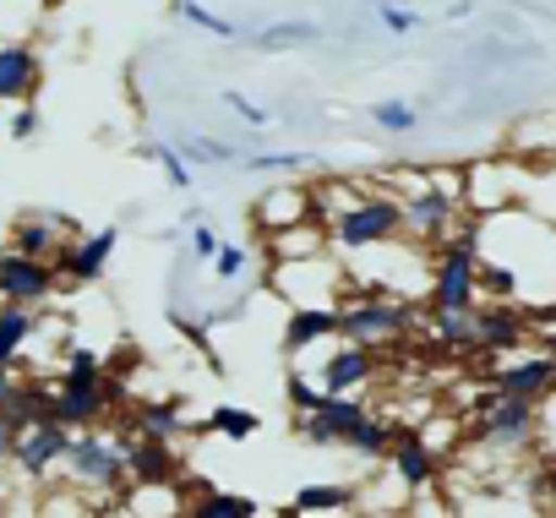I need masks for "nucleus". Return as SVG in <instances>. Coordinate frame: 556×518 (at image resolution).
Segmentation results:
<instances>
[{
	"label": "nucleus",
	"mask_w": 556,
	"mask_h": 518,
	"mask_svg": "<svg viewBox=\"0 0 556 518\" xmlns=\"http://www.w3.org/2000/svg\"><path fill=\"white\" fill-rule=\"evenodd\" d=\"M77 491H126V442L99 426H77L66 437V453H61V469Z\"/></svg>",
	"instance_id": "obj_1"
},
{
	"label": "nucleus",
	"mask_w": 556,
	"mask_h": 518,
	"mask_svg": "<svg viewBox=\"0 0 556 518\" xmlns=\"http://www.w3.org/2000/svg\"><path fill=\"white\" fill-rule=\"evenodd\" d=\"M328 245L344 256V251H366V245H382L393 235H404V207L399 197H382V191H361L355 202H344L328 224Z\"/></svg>",
	"instance_id": "obj_2"
},
{
	"label": "nucleus",
	"mask_w": 556,
	"mask_h": 518,
	"mask_svg": "<svg viewBox=\"0 0 556 518\" xmlns=\"http://www.w3.org/2000/svg\"><path fill=\"white\" fill-rule=\"evenodd\" d=\"M273 290L285 295L290 306H339V295H344V263H339V251L273 263Z\"/></svg>",
	"instance_id": "obj_3"
},
{
	"label": "nucleus",
	"mask_w": 556,
	"mask_h": 518,
	"mask_svg": "<svg viewBox=\"0 0 556 518\" xmlns=\"http://www.w3.org/2000/svg\"><path fill=\"white\" fill-rule=\"evenodd\" d=\"M534 426H540V404L534 399H518V393H496V388H491V399L475 404V420H469L475 442L480 447H496V453L529 447L534 442Z\"/></svg>",
	"instance_id": "obj_4"
},
{
	"label": "nucleus",
	"mask_w": 556,
	"mask_h": 518,
	"mask_svg": "<svg viewBox=\"0 0 556 518\" xmlns=\"http://www.w3.org/2000/svg\"><path fill=\"white\" fill-rule=\"evenodd\" d=\"M409 323H415V312L399 295H350V301H339V339L366 344V350L404 339Z\"/></svg>",
	"instance_id": "obj_5"
},
{
	"label": "nucleus",
	"mask_w": 556,
	"mask_h": 518,
	"mask_svg": "<svg viewBox=\"0 0 556 518\" xmlns=\"http://www.w3.org/2000/svg\"><path fill=\"white\" fill-rule=\"evenodd\" d=\"M399 207H404V235L420 240V245H442V240L453 235V224L469 213L464 197L431 186V175H426V186H415L409 197H399Z\"/></svg>",
	"instance_id": "obj_6"
},
{
	"label": "nucleus",
	"mask_w": 556,
	"mask_h": 518,
	"mask_svg": "<svg viewBox=\"0 0 556 518\" xmlns=\"http://www.w3.org/2000/svg\"><path fill=\"white\" fill-rule=\"evenodd\" d=\"M61 290L55 268L45 263V256H28L17 245L0 251V301L12 306H50V295Z\"/></svg>",
	"instance_id": "obj_7"
},
{
	"label": "nucleus",
	"mask_w": 556,
	"mask_h": 518,
	"mask_svg": "<svg viewBox=\"0 0 556 518\" xmlns=\"http://www.w3.org/2000/svg\"><path fill=\"white\" fill-rule=\"evenodd\" d=\"M66 426L61 420H34L17 431V447H12V469L28 480V485H45L55 469H61V453H66Z\"/></svg>",
	"instance_id": "obj_8"
},
{
	"label": "nucleus",
	"mask_w": 556,
	"mask_h": 518,
	"mask_svg": "<svg viewBox=\"0 0 556 518\" xmlns=\"http://www.w3.org/2000/svg\"><path fill=\"white\" fill-rule=\"evenodd\" d=\"M518 191H523V169L513 164H469L464 169V207L469 213H496V207H518Z\"/></svg>",
	"instance_id": "obj_9"
},
{
	"label": "nucleus",
	"mask_w": 556,
	"mask_h": 518,
	"mask_svg": "<svg viewBox=\"0 0 556 518\" xmlns=\"http://www.w3.org/2000/svg\"><path fill=\"white\" fill-rule=\"evenodd\" d=\"M126 399V388L121 382H93V388H61V393H50V420H61L66 431H77V426H99L115 404Z\"/></svg>",
	"instance_id": "obj_10"
},
{
	"label": "nucleus",
	"mask_w": 556,
	"mask_h": 518,
	"mask_svg": "<svg viewBox=\"0 0 556 518\" xmlns=\"http://www.w3.org/2000/svg\"><path fill=\"white\" fill-rule=\"evenodd\" d=\"M529 339V312H518V301H475V350L485 355H513Z\"/></svg>",
	"instance_id": "obj_11"
},
{
	"label": "nucleus",
	"mask_w": 556,
	"mask_h": 518,
	"mask_svg": "<svg viewBox=\"0 0 556 518\" xmlns=\"http://www.w3.org/2000/svg\"><path fill=\"white\" fill-rule=\"evenodd\" d=\"M491 388H496V393H518V399L545 404L551 388H556V355L540 350V355H523V361H502V366H491Z\"/></svg>",
	"instance_id": "obj_12"
},
{
	"label": "nucleus",
	"mask_w": 556,
	"mask_h": 518,
	"mask_svg": "<svg viewBox=\"0 0 556 518\" xmlns=\"http://www.w3.org/2000/svg\"><path fill=\"white\" fill-rule=\"evenodd\" d=\"M371 377H377V355L366 344H350V339H339V350L317 366L323 393H361Z\"/></svg>",
	"instance_id": "obj_13"
},
{
	"label": "nucleus",
	"mask_w": 556,
	"mask_h": 518,
	"mask_svg": "<svg viewBox=\"0 0 556 518\" xmlns=\"http://www.w3.org/2000/svg\"><path fill=\"white\" fill-rule=\"evenodd\" d=\"M115 245H121V229L115 224H104V229H93V235H77L72 240V251H66V285H99L104 279V268H110V256H115Z\"/></svg>",
	"instance_id": "obj_14"
},
{
	"label": "nucleus",
	"mask_w": 556,
	"mask_h": 518,
	"mask_svg": "<svg viewBox=\"0 0 556 518\" xmlns=\"http://www.w3.org/2000/svg\"><path fill=\"white\" fill-rule=\"evenodd\" d=\"M45 61L34 45H0V104H23L39 93Z\"/></svg>",
	"instance_id": "obj_15"
},
{
	"label": "nucleus",
	"mask_w": 556,
	"mask_h": 518,
	"mask_svg": "<svg viewBox=\"0 0 556 518\" xmlns=\"http://www.w3.org/2000/svg\"><path fill=\"white\" fill-rule=\"evenodd\" d=\"M388 464H393V475H399L404 491H426L437 480V447L426 437H415V431H393Z\"/></svg>",
	"instance_id": "obj_16"
},
{
	"label": "nucleus",
	"mask_w": 556,
	"mask_h": 518,
	"mask_svg": "<svg viewBox=\"0 0 556 518\" xmlns=\"http://www.w3.org/2000/svg\"><path fill=\"white\" fill-rule=\"evenodd\" d=\"M301 218H317V213H312V186H273V191H262L256 207H251V224H256L262 235L285 229V224H301Z\"/></svg>",
	"instance_id": "obj_17"
},
{
	"label": "nucleus",
	"mask_w": 556,
	"mask_h": 518,
	"mask_svg": "<svg viewBox=\"0 0 556 518\" xmlns=\"http://www.w3.org/2000/svg\"><path fill=\"white\" fill-rule=\"evenodd\" d=\"M339 339V306H290L285 317V355H306Z\"/></svg>",
	"instance_id": "obj_18"
},
{
	"label": "nucleus",
	"mask_w": 556,
	"mask_h": 518,
	"mask_svg": "<svg viewBox=\"0 0 556 518\" xmlns=\"http://www.w3.org/2000/svg\"><path fill=\"white\" fill-rule=\"evenodd\" d=\"M175 469H180L175 442H159V437L126 442V480H131V485H137V480H175Z\"/></svg>",
	"instance_id": "obj_19"
},
{
	"label": "nucleus",
	"mask_w": 556,
	"mask_h": 518,
	"mask_svg": "<svg viewBox=\"0 0 556 518\" xmlns=\"http://www.w3.org/2000/svg\"><path fill=\"white\" fill-rule=\"evenodd\" d=\"M317 251H333L328 245V229L317 218H301V224H285L267 235V256L273 263H290V256H317Z\"/></svg>",
	"instance_id": "obj_20"
},
{
	"label": "nucleus",
	"mask_w": 556,
	"mask_h": 518,
	"mask_svg": "<svg viewBox=\"0 0 556 518\" xmlns=\"http://www.w3.org/2000/svg\"><path fill=\"white\" fill-rule=\"evenodd\" d=\"M131 431L137 437H159V442H180L191 431V420H186V409L175 399H153V404L131 409Z\"/></svg>",
	"instance_id": "obj_21"
},
{
	"label": "nucleus",
	"mask_w": 556,
	"mask_h": 518,
	"mask_svg": "<svg viewBox=\"0 0 556 518\" xmlns=\"http://www.w3.org/2000/svg\"><path fill=\"white\" fill-rule=\"evenodd\" d=\"M355 496H361V491L344 485V480H306V485L295 491L290 513H350Z\"/></svg>",
	"instance_id": "obj_22"
},
{
	"label": "nucleus",
	"mask_w": 556,
	"mask_h": 518,
	"mask_svg": "<svg viewBox=\"0 0 556 518\" xmlns=\"http://www.w3.org/2000/svg\"><path fill=\"white\" fill-rule=\"evenodd\" d=\"M393 420H382V415H371L366 409V420H355V431L339 442L344 453H355V458H366V464H377V458H388V447H393Z\"/></svg>",
	"instance_id": "obj_23"
},
{
	"label": "nucleus",
	"mask_w": 556,
	"mask_h": 518,
	"mask_svg": "<svg viewBox=\"0 0 556 518\" xmlns=\"http://www.w3.org/2000/svg\"><path fill=\"white\" fill-rule=\"evenodd\" d=\"M39 333V317L34 306H12V301H0V366H12L17 350H28V339Z\"/></svg>",
	"instance_id": "obj_24"
},
{
	"label": "nucleus",
	"mask_w": 556,
	"mask_h": 518,
	"mask_svg": "<svg viewBox=\"0 0 556 518\" xmlns=\"http://www.w3.org/2000/svg\"><path fill=\"white\" fill-rule=\"evenodd\" d=\"M202 431H218V437H229V442H251V437L262 431V415H256V409H240V404H213V409L202 415Z\"/></svg>",
	"instance_id": "obj_25"
},
{
	"label": "nucleus",
	"mask_w": 556,
	"mask_h": 518,
	"mask_svg": "<svg viewBox=\"0 0 556 518\" xmlns=\"http://www.w3.org/2000/svg\"><path fill=\"white\" fill-rule=\"evenodd\" d=\"M431 339L442 350H475V306H464V312H431Z\"/></svg>",
	"instance_id": "obj_26"
},
{
	"label": "nucleus",
	"mask_w": 556,
	"mask_h": 518,
	"mask_svg": "<svg viewBox=\"0 0 556 518\" xmlns=\"http://www.w3.org/2000/svg\"><path fill=\"white\" fill-rule=\"evenodd\" d=\"M197 518H256L262 502L245 496V491H202V502L191 507Z\"/></svg>",
	"instance_id": "obj_27"
},
{
	"label": "nucleus",
	"mask_w": 556,
	"mask_h": 518,
	"mask_svg": "<svg viewBox=\"0 0 556 518\" xmlns=\"http://www.w3.org/2000/svg\"><path fill=\"white\" fill-rule=\"evenodd\" d=\"M131 153H137V159H153L175 191H191V164L180 159V148H175V142H137Z\"/></svg>",
	"instance_id": "obj_28"
},
{
	"label": "nucleus",
	"mask_w": 556,
	"mask_h": 518,
	"mask_svg": "<svg viewBox=\"0 0 556 518\" xmlns=\"http://www.w3.org/2000/svg\"><path fill=\"white\" fill-rule=\"evenodd\" d=\"M317 39H323V28H317V23L290 17V23H273V28H262V34H256V50H290V45H317Z\"/></svg>",
	"instance_id": "obj_29"
},
{
	"label": "nucleus",
	"mask_w": 556,
	"mask_h": 518,
	"mask_svg": "<svg viewBox=\"0 0 556 518\" xmlns=\"http://www.w3.org/2000/svg\"><path fill=\"white\" fill-rule=\"evenodd\" d=\"M104 355L99 350H66V366H61V388H93L104 382Z\"/></svg>",
	"instance_id": "obj_30"
},
{
	"label": "nucleus",
	"mask_w": 556,
	"mask_h": 518,
	"mask_svg": "<svg viewBox=\"0 0 556 518\" xmlns=\"http://www.w3.org/2000/svg\"><path fill=\"white\" fill-rule=\"evenodd\" d=\"M169 7H175V17H186V23H191V28H202V34H218V39H235V34H240L229 17L207 12L202 0H169Z\"/></svg>",
	"instance_id": "obj_31"
},
{
	"label": "nucleus",
	"mask_w": 556,
	"mask_h": 518,
	"mask_svg": "<svg viewBox=\"0 0 556 518\" xmlns=\"http://www.w3.org/2000/svg\"><path fill=\"white\" fill-rule=\"evenodd\" d=\"M207 268H213V279H218V285H235V279L251 268V251H245V245H235V240H218V251L207 256Z\"/></svg>",
	"instance_id": "obj_32"
},
{
	"label": "nucleus",
	"mask_w": 556,
	"mask_h": 518,
	"mask_svg": "<svg viewBox=\"0 0 556 518\" xmlns=\"http://www.w3.org/2000/svg\"><path fill=\"white\" fill-rule=\"evenodd\" d=\"M180 159L186 164H240V153L229 142H218V137H186L180 142Z\"/></svg>",
	"instance_id": "obj_33"
},
{
	"label": "nucleus",
	"mask_w": 556,
	"mask_h": 518,
	"mask_svg": "<svg viewBox=\"0 0 556 518\" xmlns=\"http://www.w3.org/2000/svg\"><path fill=\"white\" fill-rule=\"evenodd\" d=\"M285 399H290V409H295V415H312V409H317L328 393H323V382H312V377L295 366V371L285 377Z\"/></svg>",
	"instance_id": "obj_34"
},
{
	"label": "nucleus",
	"mask_w": 556,
	"mask_h": 518,
	"mask_svg": "<svg viewBox=\"0 0 556 518\" xmlns=\"http://www.w3.org/2000/svg\"><path fill=\"white\" fill-rule=\"evenodd\" d=\"M306 153H240V169L251 175H285V169H306Z\"/></svg>",
	"instance_id": "obj_35"
},
{
	"label": "nucleus",
	"mask_w": 556,
	"mask_h": 518,
	"mask_svg": "<svg viewBox=\"0 0 556 518\" xmlns=\"http://www.w3.org/2000/svg\"><path fill=\"white\" fill-rule=\"evenodd\" d=\"M371 121L382 126V131H415V104H404V99H382V104H371Z\"/></svg>",
	"instance_id": "obj_36"
},
{
	"label": "nucleus",
	"mask_w": 556,
	"mask_h": 518,
	"mask_svg": "<svg viewBox=\"0 0 556 518\" xmlns=\"http://www.w3.org/2000/svg\"><path fill=\"white\" fill-rule=\"evenodd\" d=\"M224 104H229L245 126H267V121H273V110H267V104H256V99H245L240 88H224Z\"/></svg>",
	"instance_id": "obj_37"
},
{
	"label": "nucleus",
	"mask_w": 556,
	"mask_h": 518,
	"mask_svg": "<svg viewBox=\"0 0 556 518\" xmlns=\"http://www.w3.org/2000/svg\"><path fill=\"white\" fill-rule=\"evenodd\" d=\"M377 17H382V28H388V34H415V28H420V17H415L409 7H393V0H382Z\"/></svg>",
	"instance_id": "obj_38"
},
{
	"label": "nucleus",
	"mask_w": 556,
	"mask_h": 518,
	"mask_svg": "<svg viewBox=\"0 0 556 518\" xmlns=\"http://www.w3.org/2000/svg\"><path fill=\"white\" fill-rule=\"evenodd\" d=\"M218 240H224V235H218L213 224H202V218H197V224H191V240H186V251L197 256V263H207V256L218 251Z\"/></svg>",
	"instance_id": "obj_39"
},
{
	"label": "nucleus",
	"mask_w": 556,
	"mask_h": 518,
	"mask_svg": "<svg viewBox=\"0 0 556 518\" xmlns=\"http://www.w3.org/2000/svg\"><path fill=\"white\" fill-rule=\"evenodd\" d=\"M17 420H12V409L7 404H0V464H12V447H17Z\"/></svg>",
	"instance_id": "obj_40"
},
{
	"label": "nucleus",
	"mask_w": 556,
	"mask_h": 518,
	"mask_svg": "<svg viewBox=\"0 0 556 518\" xmlns=\"http://www.w3.org/2000/svg\"><path fill=\"white\" fill-rule=\"evenodd\" d=\"M12 137H17V142H28V137H39V110H34V104H23V110L12 115Z\"/></svg>",
	"instance_id": "obj_41"
},
{
	"label": "nucleus",
	"mask_w": 556,
	"mask_h": 518,
	"mask_svg": "<svg viewBox=\"0 0 556 518\" xmlns=\"http://www.w3.org/2000/svg\"><path fill=\"white\" fill-rule=\"evenodd\" d=\"M540 491H545V496H551V507H556V464L545 469V480H540Z\"/></svg>",
	"instance_id": "obj_42"
},
{
	"label": "nucleus",
	"mask_w": 556,
	"mask_h": 518,
	"mask_svg": "<svg viewBox=\"0 0 556 518\" xmlns=\"http://www.w3.org/2000/svg\"><path fill=\"white\" fill-rule=\"evenodd\" d=\"M371 7H382V0H371Z\"/></svg>",
	"instance_id": "obj_43"
},
{
	"label": "nucleus",
	"mask_w": 556,
	"mask_h": 518,
	"mask_svg": "<svg viewBox=\"0 0 556 518\" xmlns=\"http://www.w3.org/2000/svg\"><path fill=\"white\" fill-rule=\"evenodd\" d=\"M551 393H556V388H551Z\"/></svg>",
	"instance_id": "obj_44"
}]
</instances>
